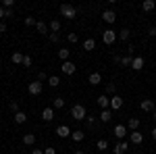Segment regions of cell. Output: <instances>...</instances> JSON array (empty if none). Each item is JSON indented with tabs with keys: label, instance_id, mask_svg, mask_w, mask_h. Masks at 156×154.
I'll use <instances>...</instances> for the list:
<instances>
[{
	"label": "cell",
	"instance_id": "1",
	"mask_svg": "<svg viewBox=\"0 0 156 154\" xmlns=\"http://www.w3.org/2000/svg\"><path fill=\"white\" fill-rule=\"evenodd\" d=\"M58 13H60V17H65V19H75L77 17V9L73 4H60Z\"/></svg>",
	"mask_w": 156,
	"mask_h": 154
},
{
	"label": "cell",
	"instance_id": "2",
	"mask_svg": "<svg viewBox=\"0 0 156 154\" xmlns=\"http://www.w3.org/2000/svg\"><path fill=\"white\" fill-rule=\"evenodd\" d=\"M71 117L75 119V121H85V117H87L85 106H83V104H75V106L71 108Z\"/></svg>",
	"mask_w": 156,
	"mask_h": 154
},
{
	"label": "cell",
	"instance_id": "3",
	"mask_svg": "<svg viewBox=\"0 0 156 154\" xmlns=\"http://www.w3.org/2000/svg\"><path fill=\"white\" fill-rule=\"evenodd\" d=\"M117 40H119V34H117L115 29H106V31L102 34V42H104L106 46H112Z\"/></svg>",
	"mask_w": 156,
	"mask_h": 154
},
{
	"label": "cell",
	"instance_id": "4",
	"mask_svg": "<svg viewBox=\"0 0 156 154\" xmlns=\"http://www.w3.org/2000/svg\"><path fill=\"white\" fill-rule=\"evenodd\" d=\"M42 90H44V83L37 81V79H36V81H31L29 85H27V92H29L31 96H40V94H42Z\"/></svg>",
	"mask_w": 156,
	"mask_h": 154
},
{
	"label": "cell",
	"instance_id": "5",
	"mask_svg": "<svg viewBox=\"0 0 156 154\" xmlns=\"http://www.w3.org/2000/svg\"><path fill=\"white\" fill-rule=\"evenodd\" d=\"M112 133H115V138H117L119 142H123V138H125V135H129V129H127L125 125H115Z\"/></svg>",
	"mask_w": 156,
	"mask_h": 154
},
{
	"label": "cell",
	"instance_id": "6",
	"mask_svg": "<svg viewBox=\"0 0 156 154\" xmlns=\"http://www.w3.org/2000/svg\"><path fill=\"white\" fill-rule=\"evenodd\" d=\"M140 108H142L144 113H154L156 102H154V100H150V98H144V100L140 102Z\"/></svg>",
	"mask_w": 156,
	"mask_h": 154
},
{
	"label": "cell",
	"instance_id": "7",
	"mask_svg": "<svg viewBox=\"0 0 156 154\" xmlns=\"http://www.w3.org/2000/svg\"><path fill=\"white\" fill-rule=\"evenodd\" d=\"M75 69H77V67H75V63H71V60H65V63L60 65V71L65 73V75H73Z\"/></svg>",
	"mask_w": 156,
	"mask_h": 154
},
{
	"label": "cell",
	"instance_id": "8",
	"mask_svg": "<svg viewBox=\"0 0 156 154\" xmlns=\"http://www.w3.org/2000/svg\"><path fill=\"white\" fill-rule=\"evenodd\" d=\"M102 19H104V23L112 25L115 21H117V13H115V11H110V9H108V11H104V13H102Z\"/></svg>",
	"mask_w": 156,
	"mask_h": 154
},
{
	"label": "cell",
	"instance_id": "9",
	"mask_svg": "<svg viewBox=\"0 0 156 154\" xmlns=\"http://www.w3.org/2000/svg\"><path fill=\"white\" fill-rule=\"evenodd\" d=\"M119 108H123V98L119 94H115L110 98V110H119Z\"/></svg>",
	"mask_w": 156,
	"mask_h": 154
},
{
	"label": "cell",
	"instance_id": "10",
	"mask_svg": "<svg viewBox=\"0 0 156 154\" xmlns=\"http://www.w3.org/2000/svg\"><path fill=\"white\" fill-rule=\"evenodd\" d=\"M127 150H129V142H117V146H115V150L112 152L115 154H127Z\"/></svg>",
	"mask_w": 156,
	"mask_h": 154
},
{
	"label": "cell",
	"instance_id": "11",
	"mask_svg": "<svg viewBox=\"0 0 156 154\" xmlns=\"http://www.w3.org/2000/svg\"><path fill=\"white\" fill-rule=\"evenodd\" d=\"M129 142L140 146V144L144 142V133H140V129H137V131H131V133H129Z\"/></svg>",
	"mask_w": 156,
	"mask_h": 154
},
{
	"label": "cell",
	"instance_id": "12",
	"mask_svg": "<svg viewBox=\"0 0 156 154\" xmlns=\"http://www.w3.org/2000/svg\"><path fill=\"white\" fill-rule=\"evenodd\" d=\"M87 81H90V85H100V83H102V75L98 71L90 73V75H87Z\"/></svg>",
	"mask_w": 156,
	"mask_h": 154
},
{
	"label": "cell",
	"instance_id": "13",
	"mask_svg": "<svg viewBox=\"0 0 156 154\" xmlns=\"http://www.w3.org/2000/svg\"><path fill=\"white\" fill-rule=\"evenodd\" d=\"M98 106L102 108V110H104V108H110V98H108L106 94H102V96H98Z\"/></svg>",
	"mask_w": 156,
	"mask_h": 154
},
{
	"label": "cell",
	"instance_id": "14",
	"mask_svg": "<svg viewBox=\"0 0 156 154\" xmlns=\"http://www.w3.org/2000/svg\"><path fill=\"white\" fill-rule=\"evenodd\" d=\"M71 133H73V131L69 129L67 125H58V127H56V135H58V138H69Z\"/></svg>",
	"mask_w": 156,
	"mask_h": 154
},
{
	"label": "cell",
	"instance_id": "15",
	"mask_svg": "<svg viewBox=\"0 0 156 154\" xmlns=\"http://www.w3.org/2000/svg\"><path fill=\"white\" fill-rule=\"evenodd\" d=\"M131 69L133 71H142V69H144V59H142V56H133Z\"/></svg>",
	"mask_w": 156,
	"mask_h": 154
},
{
	"label": "cell",
	"instance_id": "16",
	"mask_svg": "<svg viewBox=\"0 0 156 154\" xmlns=\"http://www.w3.org/2000/svg\"><path fill=\"white\" fill-rule=\"evenodd\" d=\"M42 119H44V121H46V123H50V121H52V119H54V108H52V106L44 108V110H42Z\"/></svg>",
	"mask_w": 156,
	"mask_h": 154
},
{
	"label": "cell",
	"instance_id": "17",
	"mask_svg": "<svg viewBox=\"0 0 156 154\" xmlns=\"http://www.w3.org/2000/svg\"><path fill=\"white\" fill-rule=\"evenodd\" d=\"M110 119H112V110H110V108H104V110H100V121H102V123H108Z\"/></svg>",
	"mask_w": 156,
	"mask_h": 154
},
{
	"label": "cell",
	"instance_id": "18",
	"mask_svg": "<svg viewBox=\"0 0 156 154\" xmlns=\"http://www.w3.org/2000/svg\"><path fill=\"white\" fill-rule=\"evenodd\" d=\"M154 9H156V2H154V0H144V2H142V11L150 13V11H154Z\"/></svg>",
	"mask_w": 156,
	"mask_h": 154
},
{
	"label": "cell",
	"instance_id": "19",
	"mask_svg": "<svg viewBox=\"0 0 156 154\" xmlns=\"http://www.w3.org/2000/svg\"><path fill=\"white\" fill-rule=\"evenodd\" d=\"M94 48H96V40H94V38H87V40H83V50L92 52Z\"/></svg>",
	"mask_w": 156,
	"mask_h": 154
},
{
	"label": "cell",
	"instance_id": "20",
	"mask_svg": "<svg viewBox=\"0 0 156 154\" xmlns=\"http://www.w3.org/2000/svg\"><path fill=\"white\" fill-rule=\"evenodd\" d=\"M12 119H15V123H17V125H23L25 121H27V115H25L23 110H19V113H15V117H12Z\"/></svg>",
	"mask_w": 156,
	"mask_h": 154
},
{
	"label": "cell",
	"instance_id": "21",
	"mask_svg": "<svg viewBox=\"0 0 156 154\" xmlns=\"http://www.w3.org/2000/svg\"><path fill=\"white\" fill-rule=\"evenodd\" d=\"M127 129L137 131V129H140V119H137V117H131V119H129V123H127Z\"/></svg>",
	"mask_w": 156,
	"mask_h": 154
},
{
	"label": "cell",
	"instance_id": "22",
	"mask_svg": "<svg viewBox=\"0 0 156 154\" xmlns=\"http://www.w3.org/2000/svg\"><path fill=\"white\" fill-rule=\"evenodd\" d=\"M71 138H73V142H83V140H85V133L81 129H75L71 133Z\"/></svg>",
	"mask_w": 156,
	"mask_h": 154
},
{
	"label": "cell",
	"instance_id": "23",
	"mask_svg": "<svg viewBox=\"0 0 156 154\" xmlns=\"http://www.w3.org/2000/svg\"><path fill=\"white\" fill-rule=\"evenodd\" d=\"M69 56H71V50L69 48H58V59L65 63V60H69Z\"/></svg>",
	"mask_w": 156,
	"mask_h": 154
},
{
	"label": "cell",
	"instance_id": "24",
	"mask_svg": "<svg viewBox=\"0 0 156 154\" xmlns=\"http://www.w3.org/2000/svg\"><path fill=\"white\" fill-rule=\"evenodd\" d=\"M23 59H25L23 52H12V56H11V60L15 65H23Z\"/></svg>",
	"mask_w": 156,
	"mask_h": 154
},
{
	"label": "cell",
	"instance_id": "25",
	"mask_svg": "<svg viewBox=\"0 0 156 154\" xmlns=\"http://www.w3.org/2000/svg\"><path fill=\"white\" fill-rule=\"evenodd\" d=\"M23 144L25 146H34V144H36V135H34V133H25L23 135Z\"/></svg>",
	"mask_w": 156,
	"mask_h": 154
},
{
	"label": "cell",
	"instance_id": "26",
	"mask_svg": "<svg viewBox=\"0 0 156 154\" xmlns=\"http://www.w3.org/2000/svg\"><path fill=\"white\" fill-rule=\"evenodd\" d=\"M117 60H121V65H123V67H131L133 56H131V54H125V56H121V59H117Z\"/></svg>",
	"mask_w": 156,
	"mask_h": 154
},
{
	"label": "cell",
	"instance_id": "27",
	"mask_svg": "<svg viewBox=\"0 0 156 154\" xmlns=\"http://www.w3.org/2000/svg\"><path fill=\"white\" fill-rule=\"evenodd\" d=\"M48 85H50V88H58V85H60V77H58V75H50V77H48Z\"/></svg>",
	"mask_w": 156,
	"mask_h": 154
},
{
	"label": "cell",
	"instance_id": "28",
	"mask_svg": "<svg viewBox=\"0 0 156 154\" xmlns=\"http://www.w3.org/2000/svg\"><path fill=\"white\" fill-rule=\"evenodd\" d=\"M129 38H131V31H129L127 27H125V29H121V31H119V40H121V42H127Z\"/></svg>",
	"mask_w": 156,
	"mask_h": 154
},
{
	"label": "cell",
	"instance_id": "29",
	"mask_svg": "<svg viewBox=\"0 0 156 154\" xmlns=\"http://www.w3.org/2000/svg\"><path fill=\"white\" fill-rule=\"evenodd\" d=\"M62 106H65V98H54V100H52V108H54V110H60Z\"/></svg>",
	"mask_w": 156,
	"mask_h": 154
},
{
	"label": "cell",
	"instance_id": "30",
	"mask_svg": "<svg viewBox=\"0 0 156 154\" xmlns=\"http://www.w3.org/2000/svg\"><path fill=\"white\" fill-rule=\"evenodd\" d=\"M48 29H52V34H58V31H60V21H56V19H54V21H50Z\"/></svg>",
	"mask_w": 156,
	"mask_h": 154
},
{
	"label": "cell",
	"instance_id": "31",
	"mask_svg": "<svg viewBox=\"0 0 156 154\" xmlns=\"http://www.w3.org/2000/svg\"><path fill=\"white\" fill-rule=\"evenodd\" d=\"M36 29L40 34H48V23H44V21H37L36 23Z\"/></svg>",
	"mask_w": 156,
	"mask_h": 154
},
{
	"label": "cell",
	"instance_id": "32",
	"mask_svg": "<svg viewBox=\"0 0 156 154\" xmlns=\"http://www.w3.org/2000/svg\"><path fill=\"white\" fill-rule=\"evenodd\" d=\"M115 94H117V85H115V83H108V85H106V96H108V98H112Z\"/></svg>",
	"mask_w": 156,
	"mask_h": 154
},
{
	"label": "cell",
	"instance_id": "33",
	"mask_svg": "<svg viewBox=\"0 0 156 154\" xmlns=\"http://www.w3.org/2000/svg\"><path fill=\"white\" fill-rule=\"evenodd\" d=\"M96 148H98V150H108V140H98Z\"/></svg>",
	"mask_w": 156,
	"mask_h": 154
},
{
	"label": "cell",
	"instance_id": "34",
	"mask_svg": "<svg viewBox=\"0 0 156 154\" xmlns=\"http://www.w3.org/2000/svg\"><path fill=\"white\" fill-rule=\"evenodd\" d=\"M85 125H87V127H94V125H96V117L87 115V117H85Z\"/></svg>",
	"mask_w": 156,
	"mask_h": 154
},
{
	"label": "cell",
	"instance_id": "35",
	"mask_svg": "<svg viewBox=\"0 0 156 154\" xmlns=\"http://www.w3.org/2000/svg\"><path fill=\"white\" fill-rule=\"evenodd\" d=\"M15 6V0H2V9L6 11V9H12Z\"/></svg>",
	"mask_w": 156,
	"mask_h": 154
},
{
	"label": "cell",
	"instance_id": "36",
	"mask_svg": "<svg viewBox=\"0 0 156 154\" xmlns=\"http://www.w3.org/2000/svg\"><path fill=\"white\" fill-rule=\"evenodd\" d=\"M48 77H50V75L46 71H40V73H37V81H48Z\"/></svg>",
	"mask_w": 156,
	"mask_h": 154
},
{
	"label": "cell",
	"instance_id": "37",
	"mask_svg": "<svg viewBox=\"0 0 156 154\" xmlns=\"http://www.w3.org/2000/svg\"><path fill=\"white\" fill-rule=\"evenodd\" d=\"M34 65V59L29 56V54H25V59H23V67H31Z\"/></svg>",
	"mask_w": 156,
	"mask_h": 154
},
{
	"label": "cell",
	"instance_id": "38",
	"mask_svg": "<svg viewBox=\"0 0 156 154\" xmlns=\"http://www.w3.org/2000/svg\"><path fill=\"white\" fill-rule=\"evenodd\" d=\"M9 108H11L12 113H19V102H17V100H11V104H9Z\"/></svg>",
	"mask_w": 156,
	"mask_h": 154
},
{
	"label": "cell",
	"instance_id": "39",
	"mask_svg": "<svg viewBox=\"0 0 156 154\" xmlns=\"http://www.w3.org/2000/svg\"><path fill=\"white\" fill-rule=\"evenodd\" d=\"M67 40H69L71 44H77V42H79V36H77V34H69V36H67Z\"/></svg>",
	"mask_w": 156,
	"mask_h": 154
},
{
	"label": "cell",
	"instance_id": "40",
	"mask_svg": "<svg viewBox=\"0 0 156 154\" xmlns=\"http://www.w3.org/2000/svg\"><path fill=\"white\" fill-rule=\"evenodd\" d=\"M36 23H37V21L34 19V17H25V25H27V27H34Z\"/></svg>",
	"mask_w": 156,
	"mask_h": 154
},
{
	"label": "cell",
	"instance_id": "41",
	"mask_svg": "<svg viewBox=\"0 0 156 154\" xmlns=\"http://www.w3.org/2000/svg\"><path fill=\"white\" fill-rule=\"evenodd\" d=\"M50 42L58 44V42H60V36H58V34H50Z\"/></svg>",
	"mask_w": 156,
	"mask_h": 154
},
{
	"label": "cell",
	"instance_id": "42",
	"mask_svg": "<svg viewBox=\"0 0 156 154\" xmlns=\"http://www.w3.org/2000/svg\"><path fill=\"white\" fill-rule=\"evenodd\" d=\"M44 154H56V150H54V148H50V146H48V148H44Z\"/></svg>",
	"mask_w": 156,
	"mask_h": 154
},
{
	"label": "cell",
	"instance_id": "43",
	"mask_svg": "<svg viewBox=\"0 0 156 154\" xmlns=\"http://www.w3.org/2000/svg\"><path fill=\"white\" fill-rule=\"evenodd\" d=\"M9 17H15V13H12V9H6V15H4V19H9Z\"/></svg>",
	"mask_w": 156,
	"mask_h": 154
},
{
	"label": "cell",
	"instance_id": "44",
	"mask_svg": "<svg viewBox=\"0 0 156 154\" xmlns=\"http://www.w3.org/2000/svg\"><path fill=\"white\" fill-rule=\"evenodd\" d=\"M4 31H6V23L2 21V23H0V34H4Z\"/></svg>",
	"mask_w": 156,
	"mask_h": 154
},
{
	"label": "cell",
	"instance_id": "45",
	"mask_svg": "<svg viewBox=\"0 0 156 154\" xmlns=\"http://www.w3.org/2000/svg\"><path fill=\"white\" fill-rule=\"evenodd\" d=\"M4 15H6V11H4V9L0 6V19H4Z\"/></svg>",
	"mask_w": 156,
	"mask_h": 154
},
{
	"label": "cell",
	"instance_id": "46",
	"mask_svg": "<svg viewBox=\"0 0 156 154\" xmlns=\"http://www.w3.org/2000/svg\"><path fill=\"white\" fill-rule=\"evenodd\" d=\"M31 154H44V150H31Z\"/></svg>",
	"mask_w": 156,
	"mask_h": 154
},
{
	"label": "cell",
	"instance_id": "47",
	"mask_svg": "<svg viewBox=\"0 0 156 154\" xmlns=\"http://www.w3.org/2000/svg\"><path fill=\"white\" fill-rule=\"evenodd\" d=\"M152 140H154V142H156V127H154V129H152Z\"/></svg>",
	"mask_w": 156,
	"mask_h": 154
},
{
	"label": "cell",
	"instance_id": "48",
	"mask_svg": "<svg viewBox=\"0 0 156 154\" xmlns=\"http://www.w3.org/2000/svg\"><path fill=\"white\" fill-rule=\"evenodd\" d=\"M150 36H154V38H156V29H150Z\"/></svg>",
	"mask_w": 156,
	"mask_h": 154
},
{
	"label": "cell",
	"instance_id": "49",
	"mask_svg": "<svg viewBox=\"0 0 156 154\" xmlns=\"http://www.w3.org/2000/svg\"><path fill=\"white\" fill-rule=\"evenodd\" d=\"M73 154H85V152H81V150H77V152H73Z\"/></svg>",
	"mask_w": 156,
	"mask_h": 154
},
{
	"label": "cell",
	"instance_id": "50",
	"mask_svg": "<svg viewBox=\"0 0 156 154\" xmlns=\"http://www.w3.org/2000/svg\"><path fill=\"white\" fill-rule=\"evenodd\" d=\"M154 121H156V108H154Z\"/></svg>",
	"mask_w": 156,
	"mask_h": 154
}]
</instances>
